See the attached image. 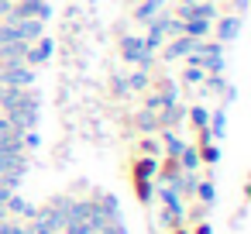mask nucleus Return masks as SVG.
Masks as SVG:
<instances>
[{"mask_svg":"<svg viewBox=\"0 0 251 234\" xmlns=\"http://www.w3.org/2000/svg\"><path fill=\"white\" fill-rule=\"evenodd\" d=\"M117 49H121L124 62H131L134 69H145V73H151V66L158 62V55L145 49V38H141V35H121Z\"/></svg>","mask_w":251,"mask_h":234,"instance_id":"obj_1","label":"nucleus"},{"mask_svg":"<svg viewBox=\"0 0 251 234\" xmlns=\"http://www.w3.org/2000/svg\"><path fill=\"white\" fill-rule=\"evenodd\" d=\"M0 86H14V90H31L35 86V69L18 62V66H0Z\"/></svg>","mask_w":251,"mask_h":234,"instance_id":"obj_2","label":"nucleus"},{"mask_svg":"<svg viewBox=\"0 0 251 234\" xmlns=\"http://www.w3.org/2000/svg\"><path fill=\"white\" fill-rule=\"evenodd\" d=\"M200 38H186V35H179V38H169L158 52H162V62H182L189 52H193V45H196Z\"/></svg>","mask_w":251,"mask_h":234,"instance_id":"obj_3","label":"nucleus"},{"mask_svg":"<svg viewBox=\"0 0 251 234\" xmlns=\"http://www.w3.org/2000/svg\"><path fill=\"white\" fill-rule=\"evenodd\" d=\"M52 52H55V42H52L49 35H42L38 42L28 45V52H25V66H31V69H35V66H45V62L52 59Z\"/></svg>","mask_w":251,"mask_h":234,"instance_id":"obj_4","label":"nucleus"},{"mask_svg":"<svg viewBox=\"0 0 251 234\" xmlns=\"http://www.w3.org/2000/svg\"><path fill=\"white\" fill-rule=\"evenodd\" d=\"M155 117H158V131H165V128H169V131H179V128L186 124V104H182V100H179V104H169V107H162Z\"/></svg>","mask_w":251,"mask_h":234,"instance_id":"obj_5","label":"nucleus"},{"mask_svg":"<svg viewBox=\"0 0 251 234\" xmlns=\"http://www.w3.org/2000/svg\"><path fill=\"white\" fill-rule=\"evenodd\" d=\"M14 18H35V21L45 25L52 18V7L45 0H21V4H14Z\"/></svg>","mask_w":251,"mask_h":234,"instance_id":"obj_6","label":"nucleus"},{"mask_svg":"<svg viewBox=\"0 0 251 234\" xmlns=\"http://www.w3.org/2000/svg\"><path fill=\"white\" fill-rule=\"evenodd\" d=\"M217 42L220 45H230L237 35H241V14H224V18H217Z\"/></svg>","mask_w":251,"mask_h":234,"instance_id":"obj_7","label":"nucleus"},{"mask_svg":"<svg viewBox=\"0 0 251 234\" xmlns=\"http://www.w3.org/2000/svg\"><path fill=\"white\" fill-rule=\"evenodd\" d=\"M165 4H169V0H141V4L134 7V21H138L141 28H148V25H151L162 11H169Z\"/></svg>","mask_w":251,"mask_h":234,"instance_id":"obj_8","label":"nucleus"},{"mask_svg":"<svg viewBox=\"0 0 251 234\" xmlns=\"http://www.w3.org/2000/svg\"><path fill=\"white\" fill-rule=\"evenodd\" d=\"M4 210H7V217H11V220H28V217L35 213V203H28L21 193H11V196H7V203H4Z\"/></svg>","mask_w":251,"mask_h":234,"instance_id":"obj_9","label":"nucleus"},{"mask_svg":"<svg viewBox=\"0 0 251 234\" xmlns=\"http://www.w3.org/2000/svg\"><path fill=\"white\" fill-rule=\"evenodd\" d=\"M158 134H162L158 138L162 141V158H179V152L186 148V138H179V131H169V128L158 131Z\"/></svg>","mask_w":251,"mask_h":234,"instance_id":"obj_10","label":"nucleus"},{"mask_svg":"<svg viewBox=\"0 0 251 234\" xmlns=\"http://www.w3.org/2000/svg\"><path fill=\"white\" fill-rule=\"evenodd\" d=\"M155 172H158V158H148V155H134V162H131V179H155Z\"/></svg>","mask_w":251,"mask_h":234,"instance_id":"obj_11","label":"nucleus"},{"mask_svg":"<svg viewBox=\"0 0 251 234\" xmlns=\"http://www.w3.org/2000/svg\"><path fill=\"white\" fill-rule=\"evenodd\" d=\"M131 124H134V131L138 134H158V117H155V110H138V114H131Z\"/></svg>","mask_w":251,"mask_h":234,"instance_id":"obj_12","label":"nucleus"},{"mask_svg":"<svg viewBox=\"0 0 251 234\" xmlns=\"http://www.w3.org/2000/svg\"><path fill=\"white\" fill-rule=\"evenodd\" d=\"M224 134H227V110L220 107V110H213L210 121H206V138H210V141H224Z\"/></svg>","mask_w":251,"mask_h":234,"instance_id":"obj_13","label":"nucleus"},{"mask_svg":"<svg viewBox=\"0 0 251 234\" xmlns=\"http://www.w3.org/2000/svg\"><path fill=\"white\" fill-rule=\"evenodd\" d=\"M182 35H186V38H210V35H213V21L189 18V21H182Z\"/></svg>","mask_w":251,"mask_h":234,"instance_id":"obj_14","label":"nucleus"},{"mask_svg":"<svg viewBox=\"0 0 251 234\" xmlns=\"http://www.w3.org/2000/svg\"><path fill=\"white\" fill-rule=\"evenodd\" d=\"M176 162H179V169H182V172H200V169H203L200 152H196V145H189V141H186V148L179 152V158H176Z\"/></svg>","mask_w":251,"mask_h":234,"instance_id":"obj_15","label":"nucleus"},{"mask_svg":"<svg viewBox=\"0 0 251 234\" xmlns=\"http://www.w3.org/2000/svg\"><path fill=\"white\" fill-rule=\"evenodd\" d=\"M193 200L213 210V207H217V186H213V179H200V182H196V193H193Z\"/></svg>","mask_w":251,"mask_h":234,"instance_id":"obj_16","label":"nucleus"},{"mask_svg":"<svg viewBox=\"0 0 251 234\" xmlns=\"http://www.w3.org/2000/svg\"><path fill=\"white\" fill-rule=\"evenodd\" d=\"M134 155H148V158H162V141L155 134H141L134 145Z\"/></svg>","mask_w":251,"mask_h":234,"instance_id":"obj_17","label":"nucleus"},{"mask_svg":"<svg viewBox=\"0 0 251 234\" xmlns=\"http://www.w3.org/2000/svg\"><path fill=\"white\" fill-rule=\"evenodd\" d=\"M196 152H200L203 169H217V162H220V145L217 141H203V145H196Z\"/></svg>","mask_w":251,"mask_h":234,"instance_id":"obj_18","label":"nucleus"},{"mask_svg":"<svg viewBox=\"0 0 251 234\" xmlns=\"http://www.w3.org/2000/svg\"><path fill=\"white\" fill-rule=\"evenodd\" d=\"M127 79V90L131 93H145V90H151V73H145V69H134L131 76H124Z\"/></svg>","mask_w":251,"mask_h":234,"instance_id":"obj_19","label":"nucleus"},{"mask_svg":"<svg viewBox=\"0 0 251 234\" xmlns=\"http://www.w3.org/2000/svg\"><path fill=\"white\" fill-rule=\"evenodd\" d=\"M186 121L203 134V131H206V121H210V110H206V107H200V104H193V107H186Z\"/></svg>","mask_w":251,"mask_h":234,"instance_id":"obj_20","label":"nucleus"},{"mask_svg":"<svg viewBox=\"0 0 251 234\" xmlns=\"http://www.w3.org/2000/svg\"><path fill=\"white\" fill-rule=\"evenodd\" d=\"M131 182H134L138 203H141V207H151V203H155V182H148V179H131Z\"/></svg>","mask_w":251,"mask_h":234,"instance_id":"obj_21","label":"nucleus"},{"mask_svg":"<svg viewBox=\"0 0 251 234\" xmlns=\"http://www.w3.org/2000/svg\"><path fill=\"white\" fill-rule=\"evenodd\" d=\"M193 18H200V21H217V18H220V7L210 4V0H200V4H193Z\"/></svg>","mask_w":251,"mask_h":234,"instance_id":"obj_22","label":"nucleus"},{"mask_svg":"<svg viewBox=\"0 0 251 234\" xmlns=\"http://www.w3.org/2000/svg\"><path fill=\"white\" fill-rule=\"evenodd\" d=\"M203 79H206V73H203L200 66H186V69H182V83H186V86H203Z\"/></svg>","mask_w":251,"mask_h":234,"instance_id":"obj_23","label":"nucleus"},{"mask_svg":"<svg viewBox=\"0 0 251 234\" xmlns=\"http://www.w3.org/2000/svg\"><path fill=\"white\" fill-rule=\"evenodd\" d=\"M97 203L110 213V217H121V203H117V193H100L97 196Z\"/></svg>","mask_w":251,"mask_h":234,"instance_id":"obj_24","label":"nucleus"},{"mask_svg":"<svg viewBox=\"0 0 251 234\" xmlns=\"http://www.w3.org/2000/svg\"><path fill=\"white\" fill-rule=\"evenodd\" d=\"M110 90H114V97H131V90H127V79H124L121 73H114V76H110Z\"/></svg>","mask_w":251,"mask_h":234,"instance_id":"obj_25","label":"nucleus"},{"mask_svg":"<svg viewBox=\"0 0 251 234\" xmlns=\"http://www.w3.org/2000/svg\"><path fill=\"white\" fill-rule=\"evenodd\" d=\"M206 213H210V207H203V203H196V200H193V207H189V213H186V217H189L193 224H200V220H206Z\"/></svg>","mask_w":251,"mask_h":234,"instance_id":"obj_26","label":"nucleus"},{"mask_svg":"<svg viewBox=\"0 0 251 234\" xmlns=\"http://www.w3.org/2000/svg\"><path fill=\"white\" fill-rule=\"evenodd\" d=\"M11 193H18V189H14V186H11L7 179H0V207L7 203V196H11Z\"/></svg>","mask_w":251,"mask_h":234,"instance_id":"obj_27","label":"nucleus"},{"mask_svg":"<svg viewBox=\"0 0 251 234\" xmlns=\"http://www.w3.org/2000/svg\"><path fill=\"white\" fill-rule=\"evenodd\" d=\"M14 14V4H11V0H0V21H7Z\"/></svg>","mask_w":251,"mask_h":234,"instance_id":"obj_28","label":"nucleus"},{"mask_svg":"<svg viewBox=\"0 0 251 234\" xmlns=\"http://www.w3.org/2000/svg\"><path fill=\"white\" fill-rule=\"evenodd\" d=\"M193 234H213V224H210V220H200V224L193 227Z\"/></svg>","mask_w":251,"mask_h":234,"instance_id":"obj_29","label":"nucleus"},{"mask_svg":"<svg viewBox=\"0 0 251 234\" xmlns=\"http://www.w3.org/2000/svg\"><path fill=\"white\" fill-rule=\"evenodd\" d=\"M11 131H14V128H11V121L0 114V134H11ZM18 134H21V131H18Z\"/></svg>","mask_w":251,"mask_h":234,"instance_id":"obj_30","label":"nucleus"},{"mask_svg":"<svg viewBox=\"0 0 251 234\" xmlns=\"http://www.w3.org/2000/svg\"><path fill=\"white\" fill-rule=\"evenodd\" d=\"M172 234H193V231H189L186 224H179V227H172Z\"/></svg>","mask_w":251,"mask_h":234,"instance_id":"obj_31","label":"nucleus"},{"mask_svg":"<svg viewBox=\"0 0 251 234\" xmlns=\"http://www.w3.org/2000/svg\"><path fill=\"white\" fill-rule=\"evenodd\" d=\"M7 220H11V217H7V210H4V207H0V224H7Z\"/></svg>","mask_w":251,"mask_h":234,"instance_id":"obj_32","label":"nucleus"},{"mask_svg":"<svg viewBox=\"0 0 251 234\" xmlns=\"http://www.w3.org/2000/svg\"><path fill=\"white\" fill-rule=\"evenodd\" d=\"M179 4H186V7H193V4H200V0H179Z\"/></svg>","mask_w":251,"mask_h":234,"instance_id":"obj_33","label":"nucleus"},{"mask_svg":"<svg viewBox=\"0 0 251 234\" xmlns=\"http://www.w3.org/2000/svg\"><path fill=\"white\" fill-rule=\"evenodd\" d=\"M210 4H220V0H210Z\"/></svg>","mask_w":251,"mask_h":234,"instance_id":"obj_34","label":"nucleus"},{"mask_svg":"<svg viewBox=\"0 0 251 234\" xmlns=\"http://www.w3.org/2000/svg\"><path fill=\"white\" fill-rule=\"evenodd\" d=\"M11 4H21V0H11Z\"/></svg>","mask_w":251,"mask_h":234,"instance_id":"obj_35","label":"nucleus"}]
</instances>
